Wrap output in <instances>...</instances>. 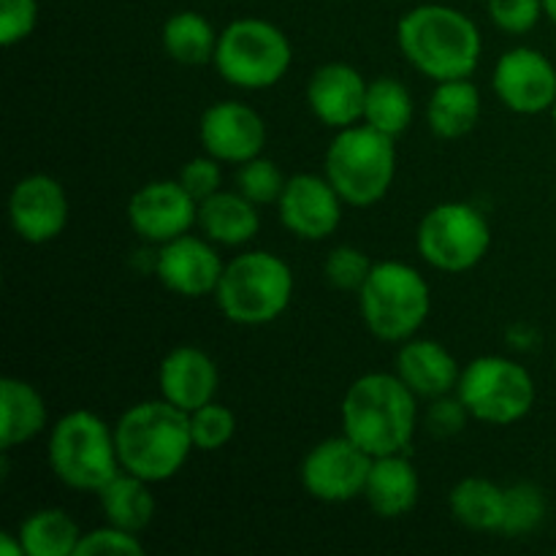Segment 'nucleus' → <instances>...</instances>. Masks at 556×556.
<instances>
[{
    "instance_id": "1",
    "label": "nucleus",
    "mask_w": 556,
    "mask_h": 556,
    "mask_svg": "<svg viewBox=\"0 0 556 556\" xmlns=\"http://www.w3.org/2000/svg\"><path fill=\"white\" fill-rule=\"evenodd\" d=\"M396 43L418 74L434 81L470 79L481 63L483 38L465 11L443 3H424L396 25Z\"/></svg>"
},
{
    "instance_id": "2",
    "label": "nucleus",
    "mask_w": 556,
    "mask_h": 556,
    "mask_svg": "<svg viewBox=\"0 0 556 556\" xmlns=\"http://www.w3.org/2000/svg\"><path fill=\"white\" fill-rule=\"evenodd\" d=\"M418 396L400 375L367 372L356 378L342 400V432L369 456L407 454L418 427Z\"/></svg>"
},
{
    "instance_id": "3",
    "label": "nucleus",
    "mask_w": 556,
    "mask_h": 556,
    "mask_svg": "<svg viewBox=\"0 0 556 556\" xmlns=\"http://www.w3.org/2000/svg\"><path fill=\"white\" fill-rule=\"evenodd\" d=\"M123 470L163 483L177 476L195 451L190 434V413L161 400L130 405L114 424Z\"/></svg>"
},
{
    "instance_id": "4",
    "label": "nucleus",
    "mask_w": 556,
    "mask_h": 556,
    "mask_svg": "<svg viewBox=\"0 0 556 556\" xmlns=\"http://www.w3.org/2000/svg\"><path fill=\"white\" fill-rule=\"evenodd\" d=\"M358 309L369 334L402 345L427 324L432 291L416 266L405 261H378L358 291Z\"/></svg>"
},
{
    "instance_id": "5",
    "label": "nucleus",
    "mask_w": 556,
    "mask_h": 556,
    "mask_svg": "<svg viewBox=\"0 0 556 556\" xmlns=\"http://www.w3.org/2000/svg\"><path fill=\"white\" fill-rule=\"evenodd\" d=\"M291 299V266L269 250H250L228 261L215 291L220 313L237 326L275 324Z\"/></svg>"
},
{
    "instance_id": "6",
    "label": "nucleus",
    "mask_w": 556,
    "mask_h": 556,
    "mask_svg": "<svg viewBox=\"0 0 556 556\" xmlns=\"http://www.w3.org/2000/svg\"><path fill=\"white\" fill-rule=\"evenodd\" d=\"M47 456L54 478L76 492L98 494L123 470L114 427L92 410L65 413L49 432Z\"/></svg>"
},
{
    "instance_id": "7",
    "label": "nucleus",
    "mask_w": 556,
    "mask_h": 556,
    "mask_svg": "<svg viewBox=\"0 0 556 556\" xmlns=\"http://www.w3.org/2000/svg\"><path fill=\"white\" fill-rule=\"evenodd\" d=\"M324 174L348 206L378 204L396 177L394 139L367 123L337 130L326 150Z\"/></svg>"
},
{
    "instance_id": "8",
    "label": "nucleus",
    "mask_w": 556,
    "mask_h": 556,
    "mask_svg": "<svg viewBox=\"0 0 556 556\" xmlns=\"http://www.w3.org/2000/svg\"><path fill=\"white\" fill-rule=\"evenodd\" d=\"M293 49L286 33L258 16H242L226 25L217 38V74L239 90H269L286 79Z\"/></svg>"
},
{
    "instance_id": "9",
    "label": "nucleus",
    "mask_w": 556,
    "mask_h": 556,
    "mask_svg": "<svg viewBox=\"0 0 556 556\" xmlns=\"http://www.w3.org/2000/svg\"><path fill=\"white\" fill-rule=\"evenodd\" d=\"M416 244L432 269L462 275L486 258L492 226L478 206L467 201H443L421 217Z\"/></svg>"
},
{
    "instance_id": "10",
    "label": "nucleus",
    "mask_w": 556,
    "mask_h": 556,
    "mask_svg": "<svg viewBox=\"0 0 556 556\" xmlns=\"http://www.w3.org/2000/svg\"><path fill=\"white\" fill-rule=\"evenodd\" d=\"M456 394L476 421L510 427L535 405V380L519 362L478 356L462 369Z\"/></svg>"
},
{
    "instance_id": "11",
    "label": "nucleus",
    "mask_w": 556,
    "mask_h": 556,
    "mask_svg": "<svg viewBox=\"0 0 556 556\" xmlns=\"http://www.w3.org/2000/svg\"><path fill=\"white\" fill-rule=\"evenodd\" d=\"M369 467L372 456L342 432L340 438L320 440L318 445H313L304 456L299 476L309 497L337 505L364 497Z\"/></svg>"
},
{
    "instance_id": "12",
    "label": "nucleus",
    "mask_w": 556,
    "mask_h": 556,
    "mask_svg": "<svg viewBox=\"0 0 556 556\" xmlns=\"http://www.w3.org/2000/svg\"><path fill=\"white\" fill-rule=\"evenodd\" d=\"M128 223L147 242L166 244L199 226V201L179 179H155L130 195Z\"/></svg>"
},
{
    "instance_id": "13",
    "label": "nucleus",
    "mask_w": 556,
    "mask_h": 556,
    "mask_svg": "<svg viewBox=\"0 0 556 556\" xmlns=\"http://www.w3.org/2000/svg\"><path fill=\"white\" fill-rule=\"evenodd\" d=\"M492 87L503 106H508L510 112H552L556 103V68L541 49H508L494 65Z\"/></svg>"
},
{
    "instance_id": "14",
    "label": "nucleus",
    "mask_w": 556,
    "mask_h": 556,
    "mask_svg": "<svg viewBox=\"0 0 556 556\" xmlns=\"http://www.w3.org/2000/svg\"><path fill=\"white\" fill-rule=\"evenodd\" d=\"M342 206L345 201L326 174H293L277 201L280 223L304 242L331 237L342 223Z\"/></svg>"
},
{
    "instance_id": "15",
    "label": "nucleus",
    "mask_w": 556,
    "mask_h": 556,
    "mask_svg": "<svg viewBox=\"0 0 556 556\" xmlns=\"http://www.w3.org/2000/svg\"><path fill=\"white\" fill-rule=\"evenodd\" d=\"M71 217L68 193L63 182L49 174H27L11 188L9 220L20 239L47 244L65 231Z\"/></svg>"
},
{
    "instance_id": "16",
    "label": "nucleus",
    "mask_w": 556,
    "mask_h": 556,
    "mask_svg": "<svg viewBox=\"0 0 556 556\" xmlns=\"http://www.w3.org/2000/svg\"><path fill=\"white\" fill-rule=\"evenodd\" d=\"M199 139L206 155L239 166L264 155L266 123L248 103L217 101L201 114Z\"/></svg>"
},
{
    "instance_id": "17",
    "label": "nucleus",
    "mask_w": 556,
    "mask_h": 556,
    "mask_svg": "<svg viewBox=\"0 0 556 556\" xmlns=\"http://www.w3.org/2000/svg\"><path fill=\"white\" fill-rule=\"evenodd\" d=\"M223 269L226 264L217 255L215 242L206 237H193V233H182L161 244L155 261V275L163 288L185 299L215 296Z\"/></svg>"
},
{
    "instance_id": "18",
    "label": "nucleus",
    "mask_w": 556,
    "mask_h": 556,
    "mask_svg": "<svg viewBox=\"0 0 556 556\" xmlns=\"http://www.w3.org/2000/svg\"><path fill=\"white\" fill-rule=\"evenodd\" d=\"M369 81L348 63H326L307 81L309 112L326 128H351L364 119Z\"/></svg>"
},
{
    "instance_id": "19",
    "label": "nucleus",
    "mask_w": 556,
    "mask_h": 556,
    "mask_svg": "<svg viewBox=\"0 0 556 556\" xmlns=\"http://www.w3.org/2000/svg\"><path fill=\"white\" fill-rule=\"evenodd\" d=\"M161 396L179 410L193 413L217 396L220 372L215 358L195 345H179L163 356L157 369Z\"/></svg>"
},
{
    "instance_id": "20",
    "label": "nucleus",
    "mask_w": 556,
    "mask_h": 556,
    "mask_svg": "<svg viewBox=\"0 0 556 556\" xmlns=\"http://www.w3.org/2000/svg\"><path fill=\"white\" fill-rule=\"evenodd\" d=\"M396 375L416 396L434 400V396L456 391L462 369L454 353L440 345L438 340L410 337L402 342L400 353H396Z\"/></svg>"
},
{
    "instance_id": "21",
    "label": "nucleus",
    "mask_w": 556,
    "mask_h": 556,
    "mask_svg": "<svg viewBox=\"0 0 556 556\" xmlns=\"http://www.w3.org/2000/svg\"><path fill=\"white\" fill-rule=\"evenodd\" d=\"M421 481L407 454L375 456L369 467L364 500L380 519H402L418 505Z\"/></svg>"
},
{
    "instance_id": "22",
    "label": "nucleus",
    "mask_w": 556,
    "mask_h": 556,
    "mask_svg": "<svg viewBox=\"0 0 556 556\" xmlns=\"http://www.w3.org/2000/svg\"><path fill=\"white\" fill-rule=\"evenodd\" d=\"M199 228L210 242L223 248H242L261 231L258 204L244 199L237 188H220L199 204Z\"/></svg>"
},
{
    "instance_id": "23",
    "label": "nucleus",
    "mask_w": 556,
    "mask_h": 556,
    "mask_svg": "<svg viewBox=\"0 0 556 556\" xmlns=\"http://www.w3.org/2000/svg\"><path fill=\"white\" fill-rule=\"evenodd\" d=\"M47 429V402L41 391L22 378L0 380V445L9 454L36 440Z\"/></svg>"
},
{
    "instance_id": "24",
    "label": "nucleus",
    "mask_w": 556,
    "mask_h": 556,
    "mask_svg": "<svg viewBox=\"0 0 556 556\" xmlns=\"http://www.w3.org/2000/svg\"><path fill=\"white\" fill-rule=\"evenodd\" d=\"M481 117V92L470 79L434 81L427 101L429 130L440 139H462Z\"/></svg>"
},
{
    "instance_id": "25",
    "label": "nucleus",
    "mask_w": 556,
    "mask_h": 556,
    "mask_svg": "<svg viewBox=\"0 0 556 556\" xmlns=\"http://www.w3.org/2000/svg\"><path fill=\"white\" fill-rule=\"evenodd\" d=\"M152 483L144 478L134 476L128 470H119L106 486L98 492V503H101L103 519L106 525L119 527L128 532H144L155 519V494H152Z\"/></svg>"
},
{
    "instance_id": "26",
    "label": "nucleus",
    "mask_w": 556,
    "mask_h": 556,
    "mask_svg": "<svg viewBox=\"0 0 556 556\" xmlns=\"http://www.w3.org/2000/svg\"><path fill=\"white\" fill-rule=\"evenodd\" d=\"M451 516L476 532H500L505 510V489L489 478H462L448 494Z\"/></svg>"
},
{
    "instance_id": "27",
    "label": "nucleus",
    "mask_w": 556,
    "mask_h": 556,
    "mask_svg": "<svg viewBox=\"0 0 556 556\" xmlns=\"http://www.w3.org/2000/svg\"><path fill=\"white\" fill-rule=\"evenodd\" d=\"M217 38L212 22L199 11H177L163 22V52L179 65H206L215 60Z\"/></svg>"
},
{
    "instance_id": "28",
    "label": "nucleus",
    "mask_w": 556,
    "mask_h": 556,
    "mask_svg": "<svg viewBox=\"0 0 556 556\" xmlns=\"http://www.w3.org/2000/svg\"><path fill=\"white\" fill-rule=\"evenodd\" d=\"M25 556H76L85 532L63 508H38L20 525Z\"/></svg>"
},
{
    "instance_id": "29",
    "label": "nucleus",
    "mask_w": 556,
    "mask_h": 556,
    "mask_svg": "<svg viewBox=\"0 0 556 556\" xmlns=\"http://www.w3.org/2000/svg\"><path fill=\"white\" fill-rule=\"evenodd\" d=\"M369 128L396 139L413 123V96L400 79L378 76L369 81L367 101H364V119Z\"/></svg>"
},
{
    "instance_id": "30",
    "label": "nucleus",
    "mask_w": 556,
    "mask_h": 556,
    "mask_svg": "<svg viewBox=\"0 0 556 556\" xmlns=\"http://www.w3.org/2000/svg\"><path fill=\"white\" fill-rule=\"evenodd\" d=\"M546 494L541 486L530 481H519L505 486V510L500 532L508 538H521L535 532L546 519Z\"/></svg>"
},
{
    "instance_id": "31",
    "label": "nucleus",
    "mask_w": 556,
    "mask_h": 556,
    "mask_svg": "<svg viewBox=\"0 0 556 556\" xmlns=\"http://www.w3.org/2000/svg\"><path fill=\"white\" fill-rule=\"evenodd\" d=\"M190 434H193L195 451H204V454L220 451L237 434V416H233L231 407L212 400L190 413Z\"/></svg>"
},
{
    "instance_id": "32",
    "label": "nucleus",
    "mask_w": 556,
    "mask_h": 556,
    "mask_svg": "<svg viewBox=\"0 0 556 556\" xmlns=\"http://www.w3.org/2000/svg\"><path fill=\"white\" fill-rule=\"evenodd\" d=\"M233 182H237V190L244 195V199L264 206V204H277V201H280L282 188H286L288 179L282 177V172L277 168L275 161L258 155L253 157V161L239 163Z\"/></svg>"
},
{
    "instance_id": "33",
    "label": "nucleus",
    "mask_w": 556,
    "mask_h": 556,
    "mask_svg": "<svg viewBox=\"0 0 556 556\" xmlns=\"http://www.w3.org/2000/svg\"><path fill=\"white\" fill-rule=\"evenodd\" d=\"M372 261L362 248L353 244H340L331 250L324 261V277L337 288V291H362L367 282L369 271H372Z\"/></svg>"
},
{
    "instance_id": "34",
    "label": "nucleus",
    "mask_w": 556,
    "mask_h": 556,
    "mask_svg": "<svg viewBox=\"0 0 556 556\" xmlns=\"http://www.w3.org/2000/svg\"><path fill=\"white\" fill-rule=\"evenodd\" d=\"M486 9L494 25L510 36L530 33L546 16L543 0H486Z\"/></svg>"
},
{
    "instance_id": "35",
    "label": "nucleus",
    "mask_w": 556,
    "mask_h": 556,
    "mask_svg": "<svg viewBox=\"0 0 556 556\" xmlns=\"http://www.w3.org/2000/svg\"><path fill=\"white\" fill-rule=\"evenodd\" d=\"M92 554H125V556H141L144 554V543L139 541L136 532L119 530L114 525H103L98 530L85 532L76 548V556H92Z\"/></svg>"
},
{
    "instance_id": "36",
    "label": "nucleus",
    "mask_w": 556,
    "mask_h": 556,
    "mask_svg": "<svg viewBox=\"0 0 556 556\" xmlns=\"http://www.w3.org/2000/svg\"><path fill=\"white\" fill-rule=\"evenodd\" d=\"M38 25V0H0V43L5 49L27 41Z\"/></svg>"
},
{
    "instance_id": "37",
    "label": "nucleus",
    "mask_w": 556,
    "mask_h": 556,
    "mask_svg": "<svg viewBox=\"0 0 556 556\" xmlns=\"http://www.w3.org/2000/svg\"><path fill=\"white\" fill-rule=\"evenodd\" d=\"M179 185L193 195L195 201H204L210 195H215L217 190L223 188V172H220V161L212 155H199V157H190V161L182 163L179 168Z\"/></svg>"
},
{
    "instance_id": "38",
    "label": "nucleus",
    "mask_w": 556,
    "mask_h": 556,
    "mask_svg": "<svg viewBox=\"0 0 556 556\" xmlns=\"http://www.w3.org/2000/svg\"><path fill=\"white\" fill-rule=\"evenodd\" d=\"M470 410L465 407V402L459 400L456 391L443 396H434L429 400L427 407V427L432 434H440V438H451V434H459L462 429L470 421Z\"/></svg>"
},
{
    "instance_id": "39",
    "label": "nucleus",
    "mask_w": 556,
    "mask_h": 556,
    "mask_svg": "<svg viewBox=\"0 0 556 556\" xmlns=\"http://www.w3.org/2000/svg\"><path fill=\"white\" fill-rule=\"evenodd\" d=\"M543 11H546L548 20L556 25V0H543Z\"/></svg>"
},
{
    "instance_id": "40",
    "label": "nucleus",
    "mask_w": 556,
    "mask_h": 556,
    "mask_svg": "<svg viewBox=\"0 0 556 556\" xmlns=\"http://www.w3.org/2000/svg\"><path fill=\"white\" fill-rule=\"evenodd\" d=\"M552 117H554V128H556V103H554V109H552Z\"/></svg>"
}]
</instances>
